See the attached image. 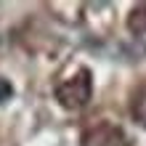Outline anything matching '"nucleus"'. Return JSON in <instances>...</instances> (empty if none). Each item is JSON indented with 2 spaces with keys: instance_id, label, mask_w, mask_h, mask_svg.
<instances>
[{
  "instance_id": "nucleus-1",
  "label": "nucleus",
  "mask_w": 146,
  "mask_h": 146,
  "mask_svg": "<svg viewBox=\"0 0 146 146\" xmlns=\"http://www.w3.org/2000/svg\"><path fill=\"white\" fill-rule=\"evenodd\" d=\"M90 74L88 72H77L74 77L64 80L56 88V98L61 101V106L66 109H80L90 101Z\"/></svg>"
},
{
  "instance_id": "nucleus-2",
  "label": "nucleus",
  "mask_w": 146,
  "mask_h": 146,
  "mask_svg": "<svg viewBox=\"0 0 146 146\" xmlns=\"http://www.w3.org/2000/svg\"><path fill=\"white\" fill-rule=\"evenodd\" d=\"M82 146H127V138L114 125H96L82 135Z\"/></svg>"
}]
</instances>
